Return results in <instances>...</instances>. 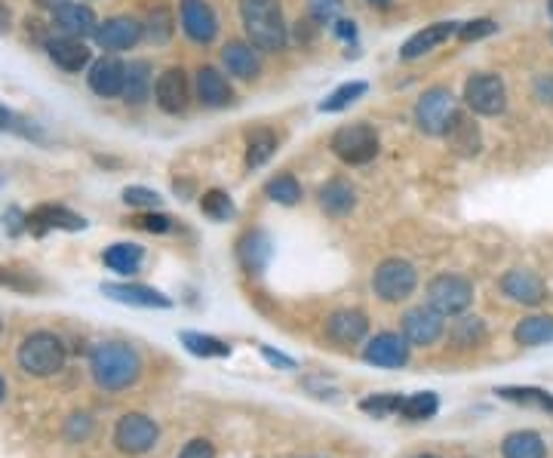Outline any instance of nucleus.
Listing matches in <instances>:
<instances>
[{"label": "nucleus", "mask_w": 553, "mask_h": 458, "mask_svg": "<svg viewBox=\"0 0 553 458\" xmlns=\"http://www.w3.org/2000/svg\"><path fill=\"white\" fill-rule=\"evenodd\" d=\"M90 372H93V382L108 391H126L133 388L142 376V357L133 345L126 342H102L90 351Z\"/></svg>", "instance_id": "f257e3e1"}, {"label": "nucleus", "mask_w": 553, "mask_h": 458, "mask_svg": "<svg viewBox=\"0 0 553 458\" xmlns=\"http://www.w3.org/2000/svg\"><path fill=\"white\" fill-rule=\"evenodd\" d=\"M240 22L259 53H280L289 44V25L280 0H240Z\"/></svg>", "instance_id": "f03ea898"}, {"label": "nucleus", "mask_w": 553, "mask_h": 458, "mask_svg": "<svg viewBox=\"0 0 553 458\" xmlns=\"http://www.w3.org/2000/svg\"><path fill=\"white\" fill-rule=\"evenodd\" d=\"M16 357H19V366L28 372V376L50 379V376H56V372L65 369L68 348H65V342L56 336V332L40 329V332H31V336L22 339Z\"/></svg>", "instance_id": "7ed1b4c3"}, {"label": "nucleus", "mask_w": 553, "mask_h": 458, "mask_svg": "<svg viewBox=\"0 0 553 458\" xmlns=\"http://www.w3.org/2000/svg\"><path fill=\"white\" fill-rule=\"evenodd\" d=\"M329 148L338 160L348 163V166H366L369 160L378 157L381 139L369 123H348V127H338L332 133Z\"/></svg>", "instance_id": "20e7f679"}, {"label": "nucleus", "mask_w": 553, "mask_h": 458, "mask_svg": "<svg viewBox=\"0 0 553 458\" xmlns=\"http://www.w3.org/2000/svg\"><path fill=\"white\" fill-rule=\"evenodd\" d=\"M464 105L471 114H480V117H498L504 114L507 108V87L501 74H492V71H477L467 77L464 83Z\"/></svg>", "instance_id": "39448f33"}, {"label": "nucleus", "mask_w": 553, "mask_h": 458, "mask_svg": "<svg viewBox=\"0 0 553 458\" xmlns=\"http://www.w3.org/2000/svg\"><path fill=\"white\" fill-rule=\"evenodd\" d=\"M418 286V271L406 259H385L372 274V289L381 302L397 305L406 302Z\"/></svg>", "instance_id": "423d86ee"}, {"label": "nucleus", "mask_w": 553, "mask_h": 458, "mask_svg": "<svg viewBox=\"0 0 553 458\" xmlns=\"http://www.w3.org/2000/svg\"><path fill=\"white\" fill-rule=\"evenodd\" d=\"M428 305L443 317L467 314V308L474 305V283L461 274H437L428 283Z\"/></svg>", "instance_id": "0eeeda50"}, {"label": "nucleus", "mask_w": 553, "mask_h": 458, "mask_svg": "<svg viewBox=\"0 0 553 458\" xmlns=\"http://www.w3.org/2000/svg\"><path fill=\"white\" fill-rule=\"evenodd\" d=\"M455 111L458 108H455L452 90L449 87H431V90H424L415 102V127L424 136H443Z\"/></svg>", "instance_id": "6e6552de"}, {"label": "nucleus", "mask_w": 553, "mask_h": 458, "mask_svg": "<svg viewBox=\"0 0 553 458\" xmlns=\"http://www.w3.org/2000/svg\"><path fill=\"white\" fill-rule=\"evenodd\" d=\"M157 437H160L157 422L142 412H126L114 428V443L126 455H145L148 449H154Z\"/></svg>", "instance_id": "1a4fd4ad"}, {"label": "nucleus", "mask_w": 553, "mask_h": 458, "mask_svg": "<svg viewBox=\"0 0 553 458\" xmlns=\"http://www.w3.org/2000/svg\"><path fill=\"white\" fill-rule=\"evenodd\" d=\"M142 37H145V25L139 19H133V16H111V19L99 22L96 31H93L96 47L111 53V56L133 50Z\"/></svg>", "instance_id": "9d476101"}, {"label": "nucleus", "mask_w": 553, "mask_h": 458, "mask_svg": "<svg viewBox=\"0 0 553 458\" xmlns=\"http://www.w3.org/2000/svg\"><path fill=\"white\" fill-rule=\"evenodd\" d=\"M154 102L163 114H185L188 111V102H191V83H188V74L185 68L173 65L157 74L154 80Z\"/></svg>", "instance_id": "9b49d317"}, {"label": "nucleus", "mask_w": 553, "mask_h": 458, "mask_svg": "<svg viewBox=\"0 0 553 458\" xmlns=\"http://www.w3.org/2000/svg\"><path fill=\"white\" fill-rule=\"evenodd\" d=\"M446 332V317L434 311L431 305H418L403 314V336L415 348H431L443 339Z\"/></svg>", "instance_id": "f8f14e48"}, {"label": "nucleus", "mask_w": 553, "mask_h": 458, "mask_svg": "<svg viewBox=\"0 0 553 458\" xmlns=\"http://www.w3.org/2000/svg\"><path fill=\"white\" fill-rule=\"evenodd\" d=\"M25 225L34 237H44L50 231H83L87 228V219L77 216L62 203H40L25 216Z\"/></svg>", "instance_id": "ddd939ff"}, {"label": "nucleus", "mask_w": 553, "mask_h": 458, "mask_svg": "<svg viewBox=\"0 0 553 458\" xmlns=\"http://www.w3.org/2000/svg\"><path fill=\"white\" fill-rule=\"evenodd\" d=\"M179 19H182V31L200 47L212 44L219 37V16L209 7V0H182Z\"/></svg>", "instance_id": "4468645a"}, {"label": "nucleus", "mask_w": 553, "mask_h": 458, "mask_svg": "<svg viewBox=\"0 0 553 458\" xmlns=\"http://www.w3.org/2000/svg\"><path fill=\"white\" fill-rule=\"evenodd\" d=\"M326 339L338 348H351V345H360L369 332V317L357 308H342V311H332L326 317Z\"/></svg>", "instance_id": "2eb2a0df"}, {"label": "nucleus", "mask_w": 553, "mask_h": 458, "mask_svg": "<svg viewBox=\"0 0 553 458\" xmlns=\"http://www.w3.org/2000/svg\"><path fill=\"white\" fill-rule=\"evenodd\" d=\"M409 342L400 332H378L372 336L363 348V360L372 363V366H381V369H400L409 363Z\"/></svg>", "instance_id": "dca6fc26"}, {"label": "nucleus", "mask_w": 553, "mask_h": 458, "mask_svg": "<svg viewBox=\"0 0 553 458\" xmlns=\"http://www.w3.org/2000/svg\"><path fill=\"white\" fill-rule=\"evenodd\" d=\"M47 56L56 68L68 74H80L93 65V50L80 37H68V34H53L47 40Z\"/></svg>", "instance_id": "f3484780"}, {"label": "nucleus", "mask_w": 553, "mask_h": 458, "mask_svg": "<svg viewBox=\"0 0 553 458\" xmlns=\"http://www.w3.org/2000/svg\"><path fill=\"white\" fill-rule=\"evenodd\" d=\"M501 293L510 299V302H517V305H541L547 299V286L544 280L529 271V268H510L504 277H501Z\"/></svg>", "instance_id": "a211bd4d"}, {"label": "nucleus", "mask_w": 553, "mask_h": 458, "mask_svg": "<svg viewBox=\"0 0 553 458\" xmlns=\"http://www.w3.org/2000/svg\"><path fill=\"white\" fill-rule=\"evenodd\" d=\"M194 90H197V99L206 105V108H228L234 102V87L231 80L222 68L216 65H200L197 68V77H194Z\"/></svg>", "instance_id": "6ab92c4d"}, {"label": "nucleus", "mask_w": 553, "mask_h": 458, "mask_svg": "<svg viewBox=\"0 0 553 458\" xmlns=\"http://www.w3.org/2000/svg\"><path fill=\"white\" fill-rule=\"evenodd\" d=\"M274 259V240L268 237V231L252 228L237 240V262L246 274H262Z\"/></svg>", "instance_id": "aec40b11"}, {"label": "nucleus", "mask_w": 553, "mask_h": 458, "mask_svg": "<svg viewBox=\"0 0 553 458\" xmlns=\"http://www.w3.org/2000/svg\"><path fill=\"white\" fill-rule=\"evenodd\" d=\"M458 25L461 22H434V25H424L421 31H415L406 44L400 47V59L403 62H415L421 56L434 53L437 47H443L446 40H452L458 34Z\"/></svg>", "instance_id": "412c9836"}, {"label": "nucleus", "mask_w": 553, "mask_h": 458, "mask_svg": "<svg viewBox=\"0 0 553 458\" xmlns=\"http://www.w3.org/2000/svg\"><path fill=\"white\" fill-rule=\"evenodd\" d=\"M102 296L133 308H173V299L163 296L160 289L142 286V283H102Z\"/></svg>", "instance_id": "4be33fe9"}, {"label": "nucleus", "mask_w": 553, "mask_h": 458, "mask_svg": "<svg viewBox=\"0 0 553 458\" xmlns=\"http://www.w3.org/2000/svg\"><path fill=\"white\" fill-rule=\"evenodd\" d=\"M222 65L237 80H259L262 77V56L249 40H228L222 47Z\"/></svg>", "instance_id": "5701e85b"}, {"label": "nucleus", "mask_w": 553, "mask_h": 458, "mask_svg": "<svg viewBox=\"0 0 553 458\" xmlns=\"http://www.w3.org/2000/svg\"><path fill=\"white\" fill-rule=\"evenodd\" d=\"M123 74H126V62H120L117 56H102L90 65L87 83L99 99H120L123 96Z\"/></svg>", "instance_id": "b1692460"}, {"label": "nucleus", "mask_w": 553, "mask_h": 458, "mask_svg": "<svg viewBox=\"0 0 553 458\" xmlns=\"http://www.w3.org/2000/svg\"><path fill=\"white\" fill-rule=\"evenodd\" d=\"M443 139L449 142V148L461 157H477L483 151V133L480 127L474 123L471 114H464V111H455L452 120H449V127L443 133Z\"/></svg>", "instance_id": "393cba45"}, {"label": "nucleus", "mask_w": 553, "mask_h": 458, "mask_svg": "<svg viewBox=\"0 0 553 458\" xmlns=\"http://www.w3.org/2000/svg\"><path fill=\"white\" fill-rule=\"evenodd\" d=\"M53 25L68 34V37H93L99 19L93 13V7L80 4V0H68V4H62L59 10H53Z\"/></svg>", "instance_id": "a878e982"}, {"label": "nucleus", "mask_w": 553, "mask_h": 458, "mask_svg": "<svg viewBox=\"0 0 553 458\" xmlns=\"http://www.w3.org/2000/svg\"><path fill=\"white\" fill-rule=\"evenodd\" d=\"M154 93V65L148 59H133L126 65V74H123V102L126 105H145Z\"/></svg>", "instance_id": "bb28decb"}, {"label": "nucleus", "mask_w": 553, "mask_h": 458, "mask_svg": "<svg viewBox=\"0 0 553 458\" xmlns=\"http://www.w3.org/2000/svg\"><path fill=\"white\" fill-rule=\"evenodd\" d=\"M317 203H320V210H323L329 219H345V216L354 213V206H357V191H354V185L345 182V179H329L326 185H320Z\"/></svg>", "instance_id": "cd10ccee"}, {"label": "nucleus", "mask_w": 553, "mask_h": 458, "mask_svg": "<svg viewBox=\"0 0 553 458\" xmlns=\"http://www.w3.org/2000/svg\"><path fill=\"white\" fill-rule=\"evenodd\" d=\"M102 262L120 277H133L145 262V249L139 243H111L102 253Z\"/></svg>", "instance_id": "c85d7f7f"}, {"label": "nucleus", "mask_w": 553, "mask_h": 458, "mask_svg": "<svg viewBox=\"0 0 553 458\" xmlns=\"http://www.w3.org/2000/svg\"><path fill=\"white\" fill-rule=\"evenodd\" d=\"M514 342L523 348H544L553 345V317L547 314H535L526 317L514 326Z\"/></svg>", "instance_id": "c756f323"}, {"label": "nucleus", "mask_w": 553, "mask_h": 458, "mask_svg": "<svg viewBox=\"0 0 553 458\" xmlns=\"http://www.w3.org/2000/svg\"><path fill=\"white\" fill-rule=\"evenodd\" d=\"M277 133L271 127H255L246 133V170H259V166H265L274 151H277Z\"/></svg>", "instance_id": "7c9ffc66"}, {"label": "nucleus", "mask_w": 553, "mask_h": 458, "mask_svg": "<svg viewBox=\"0 0 553 458\" xmlns=\"http://www.w3.org/2000/svg\"><path fill=\"white\" fill-rule=\"evenodd\" d=\"M486 323L480 317H471V314H458V320L449 326V342L452 348L458 351H467V348H480L486 342Z\"/></svg>", "instance_id": "2f4dec72"}, {"label": "nucleus", "mask_w": 553, "mask_h": 458, "mask_svg": "<svg viewBox=\"0 0 553 458\" xmlns=\"http://www.w3.org/2000/svg\"><path fill=\"white\" fill-rule=\"evenodd\" d=\"M501 455L504 458H547V446H544L541 434H535V431H514V434L504 437Z\"/></svg>", "instance_id": "473e14b6"}, {"label": "nucleus", "mask_w": 553, "mask_h": 458, "mask_svg": "<svg viewBox=\"0 0 553 458\" xmlns=\"http://www.w3.org/2000/svg\"><path fill=\"white\" fill-rule=\"evenodd\" d=\"M437 412H440V397L434 391H418V394L403 397L397 415H403L406 422H428Z\"/></svg>", "instance_id": "72a5a7b5"}, {"label": "nucleus", "mask_w": 553, "mask_h": 458, "mask_svg": "<svg viewBox=\"0 0 553 458\" xmlns=\"http://www.w3.org/2000/svg\"><path fill=\"white\" fill-rule=\"evenodd\" d=\"M0 286L13 289V293L34 296V293H44L47 280L40 277L37 271H28V268H4V265H0Z\"/></svg>", "instance_id": "f704fd0d"}, {"label": "nucleus", "mask_w": 553, "mask_h": 458, "mask_svg": "<svg viewBox=\"0 0 553 458\" xmlns=\"http://www.w3.org/2000/svg\"><path fill=\"white\" fill-rule=\"evenodd\" d=\"M200 213L206 219H212V222H231L237 216V206H234V200H231L228 191L209 188V191L200 194Z\"/></svg>", "instance_id": "c9c22d12"}, {"label": "nucleus", "mask_w": 553, "mask_h": 458, "mask_svg": "<svg viewBox=\"0 0 553 458\" xmlns=\"http://www.w3.org/2000/svg\"><path fill=\"white\" fill-rule=\"evenodd\" d=\"M366 80H348V83H342V87H335L323 102H320V111L323 114H338V111H345V108H351L357 99H363L366 96Z\"/></svg>", "instance_id": "e433bc0d"}, {"label": "nucleus", "mask_w": 553, "mask_h": 458, "mask_svg": "<svg viewBox=\"0 0 553 458\" xmlns=\"http://www.w3.org/2000/svg\"><path fill=\"white\" fill-rule=\"evenodd\" d=\"M182 345L194 354V357H228L231 354V345L216 339V336H206V332H191L185 329L182 332Z\"/></svg>", "instance_id": "4c0bfd02"}, {"label": "nucleus", "mask_w": 553, "mask_h": 458, "mask_svg": "<svg viewBox=\"0 0 553 458\" xmlns=\"http://www.w3.org/2000/svg\"><path fill=\"white\" fill-rule=\"evenodd\" d=\"M265 194H268L274 203H280V206H295V203L302 200V182L295 179L292 173H280V176L268 179Z\"/></svg>", "instance_id": "58836bf2"}, {"label": "nucleus", "mask_w": 553, "mask_h": 458, "mask_svg": "<svg viewBox=\"0 0 553 458\" xmlns=\"http://www.w3.org/2000/svg\"><path fill=\"white\" fill-rule=\"evenodd\" d=\"M501 400L520 403V406H535V409H547L553 412V394L541 391V388H498L495 391Z\"/></svg>", "instance_id": "ea45409f"}, {"label": "nucleus", "mask_w": 553, "mask_h": 458, "mask_svg": "<svg viewBox=\"0 0 553 458\" xmlns=\"http://www.w3.org/2000/svg\"><path fill=\"white\" fill-rule=\"evenodd\" d=\"M145 34H148L151 44H160V47L169 44V40H173V34H176V19H173V13H169L166 7L151 10L148 25H145Z\"/></svg>", "instance_id": "a19ab883"}, {"label": "nucleus", "mask_w": 553, "mask_h": 458, "mask_svg": "<svg viewBox=\"0 0 553 458\" xmlns=\"http://www.w3.org/2000/svg\"><path fill=\"white\" fill-rule=\"evenodd\" d=\"M400 403H403L400 394H375V397L360 400V409L372 415V419H388V415L400 412Z\"/></svg>", "instance_id": "79ce46f5"}, {"label": "nucleus", "mask_w": 553, "mask_h": 458, "mask_svg": "<svg viewBox=\"0 0 553 458\" xmlns=\"http://www.w3.org/2000/svg\"><path fill=\"white\" fill-rule=\"evenodd\" d=\"M123 203H126V206H136V210H160L163 197H160L154 188L130 185V188H123Z\"/></svg>", "instance_id": "37998d69"}, {"label": "nucleus", "mask_w": 553, "mask_h": 458, "mask_svg": "<svg viewBox=\"0 0 553 458\" xmlns=\"http://www.w3.org/2000/svg\"><path fill=\"white\" fill-rule=\"evenodd\" d=\"M345 0H308V16L317 22V25H332L342 13Z\"/></svg>", "instance_id": "c03bdc74"}, {"label": "nucleus", "mask_w": 553, "mask_h": 458, "mask_svg": "<svg viewBox=\"0 0 553 458\" xmlns=\"http://www.w3.org/2000/svg\"><path fill=\"white\" fill-rule=\"evenodd\" d=\"M133 225L148 231V234H169V231H173V219H169L166 213H160V210H142L133 219Z\"/></svg>", "instance_id": "a18cd8bd"}, {"label": "nucleus", "mask_w": 553, "mask_h": 458, "mask_svg": "<svg viewBox=\"0 0 553 458\" xmlns=\"http://www.w3.org/2000/svg\"><path fill=\"white\" fill-rule=\"evenodd\" d=\"M495 31H498V25L492 19H474V22H461L455 37L464 40V44H471V40H483V37H489Z\"/></svg>", "instance_id": "49530a36"}, {"label": "nucleus", "mask_w": 553, "mask_h": 458, "mask_svg": "<svg viewBox=\"0 0 553 458\" xmlns=\"http://www.w3.org/2000/svg\"><path fill=\"white\" fill-rule=\"evenodd\" d=\"M179 458H216V446H212L209 440H203V437H197L179 452Z\"/></svg>", "instance_id": "de8ad7c7"}, {"label": "nucleus", "mask_w": 553, "mask_h": 458, "mask_svg": "<svg viewBox=\"0 0 553 458\" xmlns=\"http://www.w3.org/2000/svg\"><path fill=\"white\" fill-rule=\"evenodd\" d=\"M25 216H28V213H22L19 206H10V210L4 213V228H7L13 237H19L22 231H28V225H25Z\"/></svg>", "instance_id": "09e8293b"}, {"label": "nucleus", "mask_w": 553, "mask_h": 458, "mask_svg": "<svg viewBox=\"0 0 553 458\" xmlns=\"http://www.w3.org/2000/svg\"><path fill=\"white\" fill-rule=\"evenodd\" d=\"M332 31H335V37H342V40H354L357 37V25L348 22V19H335L332 22Z\"/></svg>", "instance_id": "8fccbe9b"}, {"label": "nucleus", "mask_w": 553, "mask_h": 458, "mask_svg": "<svg viewBox=\"0 0 553 458\" xmlns=\"http://www.w3.org/2000/svg\"><path fill=\"white\" fill-rule=\"evenodd\" d=\"M262 357H265L268 363H274V366H283V369H295V360H292V357H286V354H280V351L262 348Z\"/></svg>", "instance_id": "3c124183"}, {"label": "nucleus", "mask_w": 553, "mask_h": 458, "mask_svg": "<svg viewBox=\"0 0 553 458\" xmlns=\"http://www.w3.org/2000/svg\"><path fill=\"white\" fill-rule=\"evenodd\" d=\"M13 31V10L0 0V34H10Z\"/></svg>", "instance_id": "603ef678"}, {"label": "nucleus", "mask_w": 553, "mask_h": 458, "mask_svg": "<svg viewBox=\"0 0 553 458\" xmlns=\"http://www.w3.org/2000/svg\"><path fill=\"white\" fill-rule=\"evenodd\" d=\"M13 120H16V117H13V111H10L7 105H0V133L10 130V127H13Z\"/></svg>", "instance_id": "864d4df0"}, {"label": "nucleus", "mask_w": 553, "mask_h": 458, "mask_svg": "<svg viewBox=\"0 0 553 458\" xmlns=\"http://www.w3.org/2000/svg\"><path fill=\"white\" fill-rule=\"evenodd\" d=\"M62 4H68V0H37V7H44V10H59Z\"/></svg>", "instance_id": "5fc2aeb1"}, {"label": "nucleus", "mask_w": 553, "mask_h": 458, "mask_svg": "<svg viewBox=\"0 0 553 458\" xmlns=\"http://www.w3.org/2000/svg\"><path fill=\"white\" fill-rule=\"evenodd\" d=\"M369 7H375V10H391L394 7V0H366Z\"/></svg>", "instance_id": "6e6d98bb"}, {"label": "nucleus", "mask_w": 553, "mask_h": 458, "mask_svg": "<svg viewBox=\"0 0 553 458\" xmlns=\"http://www.w3.org/2000/svg\"><path fill=\"white\" fill-rule=\"evenodd\" d=\"M4 400H7V379L0 376V403H4Z\"/></svg>", "instance_id": "4d7b16f0"}, {"label": "nucleus", "mask_w": 553, "mask_h": 458, "mask_svg": "<svg viewBox=\"0 0 553 458\" xmlns=\"http://www.w3.org/2000/svg\"><path fill=\"white\" fill-rule=\"evenodd\" d=\"M418 458H437V455H418Z\"/></svg>", "instance_id": "13d9d810"}, {"label": "nucleus", "mask_w": 553, "mask_h": 458, "mask_svg": "<svg viewBox=\"0 0 553 458\" xmlns=\"http://www.w3.org/2000/svg\"><path fill=\"white\" fill-rule=\"evenodd\" d=\"M550 16H553V0H550Z\"/></svg>", "instance_id": "bf43d9fd"}, {"label": "nucleus", "mask_w": 553, "mask_h": 458, "mask_svg": "<svg viewBox=\"0 0 553 458\" xmlns=\"http://www.w3.org/2000/svg\"><path fill=\"white\" fill-rule=\"evenodd\" d=\"M0 332H4V323H0Z\"/></svg>", "instance_id": "052dcab7"}]
</instances>
